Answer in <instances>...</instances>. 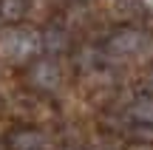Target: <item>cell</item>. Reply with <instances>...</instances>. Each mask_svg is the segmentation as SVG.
<instances>
[{"instance_id": "obj_1", "label": "cell", "mask_w": 153, "mask_h": 150, "mask_svg": "<svg viewBox=\"0 0 153 150\" xmlns=\"http://www.w3.org/2000/svg\"><path fill=\"white\" fill-rule=\"evenodd\" d=\"M43 48V34L23 26H9L0 34V57L9 62H28L34 51Z\"/></svg>"}, {"instance_id": "obj_2", "label": "cell", "mask_w": 153, "mask_h": 150, "mask_svg": "<svg viewBox=\"0 0 153 150\" xmlns=\"http://www.w3.org/2000/svg\"><path fill=\"white\" fill-rule=\"evenodd\" d=\"M108 54L125 60H148L153 57V37L139 28H119L108 40Z\"/></svg>"}, {"instance_id": "obj_3", "label": "cell", "mask_w": 153, "mask_h": 150, "mask_svg": "<svg viewBox=\"0 0 153 150\" xmlns=\"http://www.w3.org/2000/svg\"><path fill=\"white\" fill-rule=\"evenodd\" d=\"M28 79L40 91H57L60 88V65L51 60H37L28 68Z\"/></svg>"}, {"instance_id": "obj_4", "label": "cell", "mask_w": 153, "mask_h": 150, "mask_svg": "<svg viewBox=\"0 0 153 150\" xmlns=\"http://www.w3.org/2000/svg\"><path fill=\"white\" fill-rule=\"evenodd\" d=\"M43 145H45V136L40 130H34V128H23V130L9 136V147L11 150H40Z\"/></svg>"}, {"instance_id": "obj_5", "label": "cell", "mask_w": 153, "mask_h": 150, "mask_svg": "<svg viewBox=\"0 0 153 150\" xmlns=\"http://www.w3.org/2000/svg\"><path fill=\"white\" fill-rule=\"evenodd\" d=\"M68 45H71V37H68L65 28L48 26L43 31V48L48 51V54H62V51H68Z\"/></svg>"}, {"instance_id": "obj_6", "label": "cell", "mask_w": 153, "mask_h": 150, "mask_svg": "<svg viewBox=\"0 0 153 150\" xmlns=\"http://www.w3.org/2000/svg\"><path fill=\"white\" fill-rule=\"evenodd\" d=\"M131 116L142 125H153V94H142L139 99H133Z\"/></svg>"}, {"instance_id": "obj_7", "label": "cell", "mask_w": 153, "mask_h": 150, "mask_svg": "<svg viewBox=\"0 0 153 150\" xmlns=\"http://www.w3.org/2000/svg\"><path fill=\"white\" fill-rule=\"evenodd\" d=\"M26 9H28L26 0H0V17H3V20H9V23L23 20Z\"/></svg>"}, {"instance_id": "obj_8", "label": "cell", "mask_w": 153, "mask_h": 150, "mask_svg": "<svg viewBox=\"0 0 153 150\" xmlns=\"http://www.w3.org/2000/svg\"><path fill=\"white\" fill-rule=\"evenodd\" d=\"M94 60H97V51H94V48H85L76 62H82V68H94Z\"/></svg>"}, {"instance_id": "obj_9", "label": "cell", "mask_w": 153, "mask_h": 150, "mask_svg": "<svg viewBox=\"0 0 153 150\" xmlns=\"http://www.w3.org/2000/svg\"><path fill=\"white\" fill-rule=\"evenodd\" d=\"M116 9H119L122 14H131V11L139 9V3H136V0H116Z\"/></svg>"}, {"instance_id": "obj_10", "label": "cell", "mask_w": 153, "mask_h": 150, "mask_svg": "<svg viewBox=\"0 0 153 150\" xmlns=\"http://www.w3.org/2000/svg\"><path fill=\"white\" fill-rule=\"evenodd\" d=\"M145 6H148V9L153 11V0H145Z\"/></svg>"}, {"instance_id": "obj_11", "label": "cell", "mask_w": 153, "mask_h": 150, "mask_svg": "<svg viewBox=\"0 0 153 150\" xmlns=\"http://www.w3.org/2000/svg\"><path fill=\"white\" fill-rule=\"evenodd\" d=\"M150 85H153V74H150Z\"/></svg>"}]
</instances>
